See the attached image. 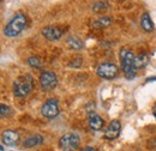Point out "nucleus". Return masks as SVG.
Masks as SVG:
<instances>
[{
	"label": "nucleus",
	"instance_id": "nucleus-19",
	"mask_svg": "<svg viewBox=\"0 0 156 151\" xmlns=\"http://www.w3.org/2000/svg\"><path fill=\"white\" fill-rule=\"evenodd\" d=\"M11 114V108L5 106V104H0V119L6 118Z\"/></svg>",
	"mask_w": 156,
	"mask_h": 151
},
{
	"label": "nucleus",
	"instance_id": "nucleus-15",
	"mask_svg": "<svg viewBox=\"0 0 156 151\" xmlns=\"http://www.w3.org/2000/svg\"><path fill=\"white\" fill-rule=\"evenodd\" d=\"M113 19L111 17H107V16H103V17H100L94 22V26L95 28H100V29H103V28H108L111 24H112Z\"/></svg>",
	"mask_w": 156,
	"mask_h": 151
},
{
	"label": "nucleus",
	"instance_id": "nucleus-9",
	"mask_svg": "<svg viewBox=\"0 0 156 151\" xmlns=\"http://www.w3.org/2000/svg\"><path fill=\"white\" fill-rule=\"evenodd\" d=\"M41 34L43 35V37H46L49 41H58L59 38L62 36V30L58 26H44L41 30Z\"/></svg>",
	"mask_w": 156,
	"mask_h": 151
},
{
	"label": "nucleus",
	"instance_id": "nucleus-5",
	"mask_svg": "<svg viewBox=\"0 0 156 151\" xmlns=\"http://www.w3.org/2000/svg\"><path fill=\"white\" fill-rule=\"evenodd\" d=\"M98 75L101 78H105V79H113L115 78L119 73V68H118L117 65L112 64V62H103L101 64L96 70Z\"/></svg>",
	"mask_w": 156,
	"mask_h": 151
},
{
	"label": "nucleus",
	"instance_id": "nucleus-10",
	"mask_svg": "<svg viewBox=\"0 0 156 151\" xmlns=\"http://www.w3.org/2000/svg\"><path fill=\"white\" fill-rule=\"evenodd\" d=\"M1 138H2V143H4L5 145L12 146V145H15V144L18 143V140H20V134L16 132V131H13V130H6V131H4Z\"/></svg>",
	"mask_w": 156,
	"mask_h": 151
},
{
	"label": "nucleus",
	"instance_id": "nucleus-17",
	"mask_svg": "<svg viewBox=\"0 0 156 151\" xmlns=\"http://www.w3.org/2000/svg\"><path fill=\"white\" fill-rule=\"evenodd\" d=\"M109 9V4L107 1H98L93 5V10L95 12H102V11H106Z\"/></svg>",
	"mask_w": 156,
	"mask_h": 151
},
{
	"label": "nucleus",
	"instance_id": "nucleus-1",
	"mask_svg": "<svg viewBox=\"0 0 156 151\" xmlns=\"http://www.w3.org/2000/svg\"><path fill=\"white\" fill-rule=\"evenodd\" d=\"M27 26V17L24 13H17L13 16L6 26L4 28V35L6 37H16L25 29Z\"/></svg>",
	"mask_w": 156,
	"mask_h": 151
},
{
	"label": "nucleus",
	"instance_id": "nucleus-3",
	"mask_svg": "<svg viewBox=\"0 0 156 151\" xmlns=\"http://www.w3.org/2000/svg\"><path fill=\"white\" fill-rule=\"evenodd\" d=\"M34 88V80L30 75L22 76L13 83V94L16 97H25L31 93Z\"/></svg>",
	"mask_w": 156,
	"mask_h": 151
},
{
	"label": "nucleus",
	"instance_id": "nucleus-12",
	"mask_svg": "<svg viewBox=\"0 0 156 151\" xmlns=\"http://www.w3.org/2000/svg\"><path fill=\"white\" fill-rule=\"evenodd\" d=\"M42 143H43V137L40 134H34V135L28 137L23 142V145H24V148H34V146H37Z\"/></svg>",
	"mask_w": 156,
	"mask_h": 151
},
{
	"label": "nucleus",
	"instance_id": "nucleus-21",
	"mask_svg": "<svg viewBox=\"0 0 156 151\" xmlns=\"http://www.w3.org/2000/svg\"><path fill=\"white\" fill-rule=\"evenodd\" d=\"M154 146H155V149H156V139L154 140Z\"/></svg>",
	"mask_w": 156,
	"mask_h": 151
},
{
	"label": "nucleus",
	"instance_id": "nucleus-7",
	"mask_svg": "<svg viewBox=\"0 0 156 151\" xmlns=\"http://www.w3.org/2000/svg\"><path fill=\"white\" fill-rule=\"evenodd\" d=\"M59 106L58 101L54 98H51L48 101H46L41 108V113L44 118L47 119H54L59 115Z\"/></svg>",
	"mask_w": 156,
	"mask_h": 151
},
{
	"label": "nucleus",
	"instance_id": "nucleus-6",
	"mask_svg": "<svg viewBox=\"0 0 156 151\" xmlns=\"http://www.w3.org/2000/svg\"><path fill=\"white\" fill-rule=\"evenodd\" d=\"M58 84V78L54 72L51 71H44L40 76V85L43 90H52L57 86Z\"/></svg>",
	"mask_w": 156,
	"mask_h": 151
},
{
	"label": "nucleus",
	"instance_id": "nucleus-18",
	"mask_svg": "<svg viewBox=\"0 0 156 151\" xmlns=\"http://www.w3.org/2000/svg\"><path fill=\"white\" fill-rule=\"evenodd\" d=\"M28 64L34 68H41L42 67V60L37 57H30L28 59Z\"/></svg>",
	"mask_w": 156,
	"mask_h": 151
},
{
	"label": "nucleus",
	"instance_id": "nucleus-16",
	"mask_svg": "<svg viewBox=\"0 0 156 151\" xmlns=\"http://www.w3.org/2000/svg\"><path fill=\"white\" fill-rule=\"evenodd\" d=\"M66 42H67L69 47L72 48V49L79 51V49L83 48V41H82L80 38H78L77 36H70V37L67 38Z\"/></svg>",
	"mask_w": 156,
	"mask_h": 151
},
{
	"label": "nucleus",
	"instance_id": "nucleus-11",
	"mask_svg": "<svg viewBox=\"0 0 156 151\" xmlns=\"http://www.w3.org/2000/svg\"><path fill=\"white\" fill-rule=\"evenodd\" d=\"M88 124H89V127L93 131H101L103 128L105 120L96 113H90L89 118H88Z\"/></svg>",
	"mask_w": 156,
	"mask_h": 151
},
{
	"label": "nucleus",
	"instance_id": "nucleus-13",
	"mask_svg": "<svg viewBox=\"0 0 156 151\" xmlns=\"http://www.w3.org/2000/svg\"><path fill=\"white\" fill-rule=\"evenodd\" d=\"M140 25H142L143 30L147 31V33H150V31L154 30V23H153V19H151L149 13L145 12L142 16V18H140Z\"/></svg>",
	"mask_w": 156,
	"mask_h": 151
},
{
	"label": "nucleus",
	"instance_id": "nucleus-22",
	"mask_svg": "<svg viewBox=\"0 0 156 151\" xmlns=\"http://www.w3.org/2000/svg\"><path fill=\"white\" fill-rule=\"evenodd\" d=\"M0 2H1V1H0Z\"/></svg>",
	"mask_w": 156,
	"mask_h": 151
},
{
	"label": "nucleus",
	"instance_id": "nucleus-2",
	"mask_svg": "<svg viewBox=\"0 0 156 151\" xmlns=\"http://www.w3.org/2000/svg\"><path fill=\"white\" fill-rule=\"evenodd\" d=\"M119 58L121 61V67L124 75L127 79H132L136 76V67H135V55L131 51L122 48L119 52Z\"/></svg>",
	"mask_w": 156,
	"mask_h": 151
},
{
	"label": "nucleus",
	"instance_id": "nucleus-8",
	"mask_svg": "<svg viewBox=\"0 0 156 151\" xmlns=\"http://www.w3.org/2000/svg\"><path fill=\"white\" fill-rule=\"evenodd\" d=\"M120 131H121V124H120V121L119 120H113L108 125V127L106 128L103 137L107 140H114V139H117L118 137H119Z\"/></svg>",
	"mask_w": 156,
	"mask_h": 151
},
{
	"label": "nucleus",
	"instance_id": "nucleus-20",
	"mask_svg": "<svg viewBox=\"0 0 156 151\" xmlns=\"http://www.w3.org/2000/svg\"><path fill=\"white\" fill-rule=\"evenodd\" d=\"M80 151H96V149L94 146H85V148H83Z\"/></svg>",
	"mask_w": 156,
	"mask_h": 151
},
{
	"label": "nucleus",
	"instance_id": "nucleus-4",
	"mask_svg": "<svg viewBox=\"0 0 156 151\" xmlns=\"http://www.w3.org/2000/svg\"><path fill=\"white\" fill-rule=\"evenodd\" d=\"M80 144V138L77 133H65L59 139V146L61 151H75Z\"/></svg>",
	"mask_w": 156,
	"mask_h": 151
},
{
	"label": "nucleus",
	"instance_id": "nucleus-14",
	"mask_svg": "<svg viewBox=\"0 0 156 151\" xmlns=\"http://www.w3.org/2000/svg\"><path fill=\"white\" fill-rule=\"evenodd\" d=\"M150 61V58L147 53H140L135 57V67L137 68H143L145 67Z\"/></svg>",
	"mask_w": 156,
	"mask_h": 151
}]
</instances>
